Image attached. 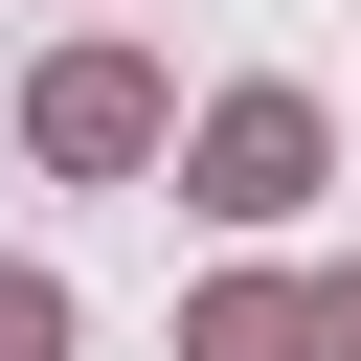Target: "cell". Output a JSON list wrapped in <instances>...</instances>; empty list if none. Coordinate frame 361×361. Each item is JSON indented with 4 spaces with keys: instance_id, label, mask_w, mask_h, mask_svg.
I'll return each mask as SVG.
<instances>
[{
    "instance_id": "cell-1",
    "label": "cell",
    "mask_w": 361,
    "mask_h": 361,
    "mask_svg": "<svg viewBox=\"0 0 361 361\" xmlns=\"http://www.w3.org/2000/svg\"><path fill=\"white\" fill-rule=\"evenodd\" d=\"M316 180H338L316 90H203V113H180V203H203V226H293Z\"/></svg>"
},
{
    "instance_id": "cell-2",
    "label": "cell",
    "mask_w": 361,
    "mask_h": 361,
    "mask_svg": "<svg viewBox=\"0 0 361 361\" xmlns=\"http://www.w3.org/2000/svg\"><path fill=\"white\" fill-rule=\"evenodd\" d=\"M23 135H45V180H135V158H180V90H158L135 45H45Z\"/></svg>"
},
{
    "instance_id": "cell-3",
    "label": "cell",
    "mask_w": 361,
    "mask_h": 361,
    "mask_svg": "<svg viewBox=\"0 0 361 361\" xmlns=\"http://www.w3.org/2000/svg\"><path fill=\"white\" fill-rule=\"evenodd\" d=\"M180 361H316V293L293 271H226V293H180Z\"/></svg>"
},
{
    "instance_id": "cell-4",
    "label": "cell",
    "mask_w": 361,
    "mask_h": 361,
    "mask_svg": "<svg viewBox=\"0 0 361 361\" xmlns=\"http://www.w3.org/2000/svg\"><path fill=\"white\" fill-rule=\"evenodd\" d=\"M68 338H90V316H68V271H23V248H0V361H68Z\"/></svg>"
},
{
    "instance_id": "cell-5",
    "label": "cell",
    "mask_w": 361,
    "mask_h": 361,
    "mask_svg": "<svg viewBox=\"0 0 361 361\" xmlns=\"http://www.w3.org/2000/svg\"><path fill=\"white\" fill-rule=\"evenodd\" d=\"M316 361H361V271H316Z\"/></svg>"
}]
</instances>
